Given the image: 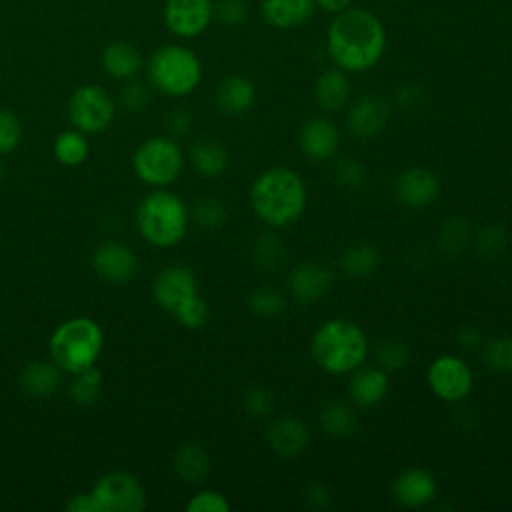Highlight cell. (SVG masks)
Wrapping results in <instances>:
<instances>
[{
	"label": "cell",
	"mask_w": 512,
	"mask_h": 512,
	"mask_svg": "<svg viewBox=\"0 0 512 512\" xmlns=\"http://www.w3.org/2000/svg\"><path fill=\"white\" fill-rule=\"evenodd\" d=\"M442 184L428 168H406L394 180V194L406 208H426L438 200Z\"/></svg>",
	"instance_id": "cell-13"
},
{
	"label": "cell",
	"mask_w": 512,
	"mask_h": 512,
	"mask_svg": "<svg viewBox=\"0 0 512 512\" xmlns=\"http://www.w3.org/2000/svg\"><path fill=\"white\" fill-rule=\"evenodd\" d=\"M266 442L274 454L294 458L306 450L310 432L306 424L294 416H276L266 426Z\"/></svg>",
	"instance_id": "cell-19"
},
{
	"label": "cell",
	"mask_w": 512,
	"mask_h": 512,
	"mask_svg": "<svg viewBox=\"0 0 512 512\" xmlns=\"http://www.w3.org/2000/svg\"><path fill=\"white\" fill-rule=\"evenodd\" d=\"M308 202L306 184L300 174L286 166L264 170L250 188V206L254 214L272 228H284L296 222Z\"/></svg>",
	"instance_id": "cell-2"
},
{
	"label": "cell",
	"mask_w": 512,
	"mask_h": 512,
	"mask_svg": "<svg viewBox=\"0 0 512 512\" xmlns=\"http://www.w3.org/2000/svg\"><path fill=\"white\" fill-rule=\"evenodd\" d=\"M482 362L498 374L512 372V336H496L490 338L484 346H480Z\"/></svg>",
	"instance_id": "cell-32"
},
{
	"label": "cell",
	"mask_w": 512,
	"mask_h": 512,
	"mask_svg": "<svg viewBox=\"0 0 512 512\" xmlns=\"http://www.w3.org/2000/svg\"><path fill=\"white\" fill-rule=\"evenodd\" d=\"M214 100L224 114L238 116L252 108L256 100V88L250 78L242 74H230L216 86Z\"/></svg>",
	"instance_id": "cell-22"
},
{
	"label": "cell",
	"mask_w": 512,
	"mask_h": 512,
	"mask_svg": "<svg viewBox=\"0 0 512 512\" xmlns=\"http://www.w3.org/2000/svg\"><path fill=\"white\" fill-rule=\"evenodd\" d=\"M390 120V104L376 94H366L358 98L346 116V124L352 136L356 138H374L378 136Z\"/></svg>",
	"instance_id": "cell-15"
},
{
	"label": "cell",
	"mask_w": 512,
	"mask_h": 512,
	"mask_svg": "<svg viewBox=\"0 0 512 512\" xmlns=\"http://www.w3.org/2000/svg\"><path fill=\"white\" fill-rule=\"evenodd\" d=\"M190 160H192L194 170L198 174H202L204 178L220 176L228 168V162H230L226 148L214 138L196 140L190 150Z\"/></svg>",
	"instance_id": "cell-26"
},
{
	"label": "cell",
	"mask_w": 512,
	"mask_h": 512,
	"mask_svg": "<svg viewBox=\"0 0 512 512\" xmlns=\"http://www.w3.org/2000/svg\"><path fill=\"white\" fill-rule=\"evenodd\" d=\"M340 270L350 278L370 276L380 264V252L376 246L358 242L348 246L340 256Z\"/></svg>",
	"instance_id": "cell-29"
},
{
	"label": "cell",
	"mask_w": 512,
	"mask_h": 512,
	"mask_svg": "<svg viewBox=\"0 0 512 512\" xmlns=\"http://www.w3.org/2000/svg\"><path fill=\"white\" fill-rule=\"evenodd\" d=\"M100 388H102V376L94 366H90V368L74 374V378L70 382V396L76 404L90 406L98 400Z\"/></svg>",
	"instance_id": "cell-34"
},
{
	"label": "cell",
	"mask_w": 512,
	"mask_h": 512,
	"mask_svg": "<svg viewBox=\"0 0 512 512\" xmlns=\"http://www.w3.org/2000/svg\"><path fill=\"white\" fill-rule=\"evenodd\" d=\"M230 508L232 506L222 492L208 488L196 492L186 504L188 512H230Z\"/></svg>",
	"instance_id": "cell-40"
},
{
	"label": "cell",
	"mask_w": 512,
	"mask_h": 512,
	"mask_svg": "<svg viewBox=\"0 0 512 512\" xmlns=\"http://www.w3.org/2000/svg\"><path fill=\"white\" fill-rule=\"evenodd\" d=\"M190 216L200 228H220L228 218V210L218 198H202L194 204Z\"/></svg>",
	"instance_id": "cell-36"
},
{
	"label": "cell",
	"mask_w": 512,
	"mask_h": 512,
	"mask_svg": "<svg viewBox=\"0 0 512 512\" xmlns=\"http://www.w3.org/2000/svg\"><path fill=\"white\" fill-rule=\"evenodd\" d=\"M334 284V274L330 268L318 262H302L288 272L286 286L294 302L308 306L320 300Z\"/></svg>",
	"instance_id": "cell-14"
},
{
	"label": "cell",
	"mask_w": 512,
	"mask_h": 512,
	"mask_svg": "<svg viewBox=\"0 0 512 512\" xmlns=\"http://www.w3.org/2000/svg\"><path fill=\"white\" fill-rule=\"evenodd\" d=\"M96 272L108 282H130L138 274L136 254L120 242H104L92 254Z\"/></svg>",
	"instance_id": "cell-18"
},
{
	"label": "cell",
	"mask_w": 512,
	"mask_h": 512,
	"mask_svg": "<svg viewBox=\"0 0 512 512\" xmlns=\"http://www.w3.org/2000/svg\"><path fill=\"white\" fill-rule=\"evenodd\" d=\"M242 406L252 418H268L274 412V396L262 386H252L244 392Z\"/></svg>",
	"instance_id": "cell-39"
},
{
	"label": "cell",
	"mask_w": 512,
	"mask_h": 512,
	"mask_svg": "<svg viewBox=\"0 0 512 512\" xmlns=\"http://www.w3.org/2000/svg\"><path fill=\"white\" fill-rule=\"evenodd\" d=\"M90 494L100 512H140L146 506V490L128 472H108L96 480Z\"/></svg>",
	"instance_id": "cell-9"
},
{
	"label": "cell",
	"mask_w": 512,
	"mask_h": 512,
	"mask_svg": "<svg viewBox=\"0 0 512 512\" xmlns=\"http://www.w3.org/2000/svg\"><path fill=\"white\" fill-rule=\"evenodd\" d=\"M456 340L464 350H476V348L482 346V334L472 326L460 328L458 334H456Z\"/></svg>",
	"instance_id": "cell-49"
},
{
	"label": "cell",
	"mask_w": 512,
	"mask_h": 512,
	"mask_svg": "<svg viewBox=\"0 0 512 512\" xmlns=\"http://www.w3.org/2000/svg\"><path fill=\"white\" fill-rule=\"evenodd\" d=\"M248 308L254 316L272 320L286 312V298L282 292H278L272 286H258L248 294Z\"/></svg>",
	"instance_id": "cell-31"
},
{
	"label": "cell",
	"mask_w": 512,
	"mask_h": 512,
	"mask_svg": "<svg viewBox=\"0 0 512 512\" xmlns=\"http://www.w3.org/2000/svg\"><path fill=\"white\" fill-rule=\"evenodd\" d=\"M318 424L330 438H348L358 430V416L350 404L328 400L318 412Z\"/></svg>",
	"instance_id": "cell-25"
},
{
	"label": "cell",
	"mask_w": 512,
	"mask_h": 512,
	"mask_svg": "<svg viewBox=\"0 0 512 512\" xmlns=\"http://www.w3.org/2000/svg\"><path fill=\"white\" fill-rule=\"evenodd\" d=\"M314 0H262L260 12L266 24L278 30L304 26L314 14Z\"/></svg>",
	"instance_id": "cell-21"
},
{
	"label": "cell",
	"mask_w": 512,
	"mask_h": 512,
	"mask_svg": "<svg viewBox=\"0 0 512 512\" xmlns=\"http://www.w3.org/2000/svg\"><path fill=\"white\" fill-rule=\"evenodd\" d=\"M214 18L212 0H166L164 22L180 38L202 34Z\"/></svg>",
	"instance_id": "cell-12"
},
{
	"label": "cell",
	"mask_w": 512,
	"mask_h": 512,
	"mask_svg": "<svg viewBox=\"0 0 512 512\" xmlns=\"http://www.w3.org/2000/svg\"><path fill=\"white\" fill-rule=\"evenodd\" d=\"M476 244H478V252L484 258L498 256L506 246V232L500 226H488L478 234Z\"/></svg>",
	"instance_id": "cell-44"
},
{
	"label": "cell",
	"mask_w": 512,
	"mask_h": 512,
	"mask_svg": "<svg viewBox=\"0 0 512 512\" xmlns=\"http://www.w3.org/2000/svg\"><path fill=\"white\" fill-rule=\"evenodd\" d=\"M68 512H100L94 496L90 492L86 494H76L70 498V502L66 504Z\"/></svg>",
	"instance_id": "cell-48"
},
{
	"label": "cell",
	"mask_w": 512,
	"mask_h": 512,
	"mask_svg": "<svg viewBox=\"0 0 512 512\" xmlns=\"http://www.w3.org/2000/svg\"><path fill=\"white\" fill-rule=\"evenodd\" d=\"M190 210L184 200L168 190L150 192L138 206L136 226L142 238L158 248L176 246L188 230Z\"/></svg>",
	"instance_id": "cell-4"
},
{
	"label": "cell",
	"mask_w": 512,
	"mask_h": 512,
	"mask_svg": "<svg viewBox=\"0 0 512 512\" xmlns=\"http://www.w3.org/2000/svg\"><path fill=\"white\" fill-rule=\"evenodd\" d=\"M90 146L80 130H64L54 140V156L64 166H80L88 158Z\"/></svg>",
	"instance_id": "cell-30"
},
{
	"label": "cell",
	"mask_w": 512,
	"mask_h": 512,
	"mask_svg": "<svg viewBox=\"0 0 512 512\" xmlns=\"http://www.w3.org/2000/svg\"><path fill=\"white\" fill-rule=\"evenodd\" d=\"M288 258V248L276 234H262L254 246V260L264 270H278Z\"/></svg>",
	"instance_id": "cell-33"
},
{
	"label": "cell",
	"mask_w": 512,
	"mask_h": 512,
	"mask_svg": "<svg viewBox=\"0 0 512 512\" xmlns=\"http://www.w3.org/2000/svg\"><path fill=\"white\" fill-rule=\"evenodd\" d=\"M368 350L366 332L356 322L344 318L326 320L310 338L312 360L332 376L354 372L366 362Z\"/></svg>",
	"instance_id": "cell-3"
},
{
	"label": "cell",
	"mask_w": 512,
	"mask_h": 512,
	"mask_svg": "<svg viewBox=\"0 0 512 512\" xmlns=\"http://www.w3.org/2000/svg\"><path fill=\"white\" fill-rule=\"evenodd\" d=\"M104 344L102 328L86 316H76L62 322L50 336L48 350L52 362L70 374L96 364Z\"/></svg>",
	"instance_id": "cell-5"
},
{
	"label": "cell",
	"mask_w": 512,
	"mask_h": 512,
	"mask_svg": "<svg viewBox=\"0 0 512 512\" xmlns=\"http://www.w3.org/2000/svg\"><path fill=\"white\" fill-rule=\"evenodd\" d=\"M174 316L182 326L196 330L208 322L210 308H208V302L200 294H194L174 312Z\"/></svg>",
	"instance_id": "cell-37"
},
{
	"label": "cell",
	"mask_w": 512,
	"mask_h": 512,
	"mask_svg": "<svg viewBox=\"0 0 512 512\" xmlns=\"http://www.w3.org/2000/svg\"><path fill=\"white\" fill-rule=\"evenodd\" d=\"M352 94V84L344 70L328 68L314 82V96L322 110L338 112L342 110Z\"/></svg>",
	"instance_id": "cell-23"
},
{
	"label": "cell",
	"mask_w": 512,
	"mask_h": 512,
	"mask_svg": "<svg viewBox=\"0 0 512 512\" xmlns=\"http://www.w3.org/2000/svg\"><path fill=\"white\" fill-rule=\"evenodd\" d=\"M132 166L142 182L162 188L180 176L184 168V154L176 140L152 136L136 148Z\"/></svg>",
	"instance_id": "cell-7"
},
{
	"label": "cell",
	"mask_w": 512,
	"mask_h": 512,
	"mask_svg": "<svg viewBox=\"0 0 512 512\" xmlns=\"http://www.w3.org/2000/svg\"><path fill=\"white\" fill-rule=\"evenodd\" d=\"M468 240H470V226L462 218L446 220L438 234V242L448 254L460 252L468 244Z\"/></svg>",
	"instance_id": "cell-38"
},
{
	"label": "cell",
	"mask_w": 512,
	"mask_h": 512,
	"mask_svg": "<svg viewBox=\"0 0 512 512\" xmlns=\"http://www.w3.org/2000/svg\"><path fill=\"white\" fill-rule=\"evenodd\" d=\"M334 178L342 188H360L366 182L364 166L354 158H342L334 166Z\"/></svg>",
	"instance_id": "cell-42"
},
{
	"label": "cell",
	"mask_w": 512,
	"mask_h": 512,
	"mask_svg": "<svg viewBox=\"0 0 512 512\" xmlns=\"http://www.w3.org/2000/svg\"><path fill=\"white\" fill-rule=\"evenodd\" d=\"M194 294H198V280L194 272L182 264L166 266L152 284L156 304L170 314H174Z\"/></svg>",
	"instance_id": "cell-11"
},
{
	"label": "cell",
	"mask_w": 512,
	"mask_h": 512,
	"mask_svg": "<svg viewBox=\"0 0 512 512\" xmlns=\"http://www.w3.org/2000/svg\"><path fill=\"white\" fill-rule=\"evenodd\" d=\"M348 394L360 408H372L380 404L390 390V372L380 366H358L350 372Z\"/></svg>",
	"instance_id": "cell-20"
},
{
	"label": "cell",
	"mask_w": 512,
	"mask_h": 512,
	"mask_svg": "<svg viewBox=\"0 0 512 512\" xmlns=\"http://www.w3.org/2000/svg\"><path fill=\"white\" fill-rule=\"evenodd\" d=\"M174 470L186 482H202L210 472V458L196 442H186L174 452Z\"/></svg>",
	"instance_id": "cell-27"
},
{
	"label": "cell",
	"mask_w": 512,
	"mask_h": 512,
	"mask_svg": "<svg viewBox=\"0 0 512 512\" xmlns=\"http://www.w3.org/2000/svg\"><path fill=\"white\" fill-rule=\"evenodd\" d=\"M148 78L166 96H186L200 84L202 64L190 48L166 44L150 56Z\"/></svg>",
	"instance_id": "cell-6"
},
{
	"label": "cell",
	"mask_w": 512,
	"mask_h": 512,
	"mask_svg": "<svg viewBox=\"0 0 512 512\" xmlns=\"http://www.w3.org/2000/svg\"><path fill=\"white\" fill-rule=\"evenodd\" d=\"M340 144V132L336 124L328 118L316 116L302 124L298 132V146L302 154L314 162H324L332 158Z\"/></svg>",
	"instance_id": "cell-17"
},
{
	"label": "cell",
	"mask_w": 512,
	"mask_h": 512,
	"mask_svg": "<svg viewBox=\"0 0 512 512\" xmlns=\"http://www.w3.org/2000/svg\"><path fill=\"white\" fill-rule=\"evenodd\" d=\"M112 96L96 84L76 88L68 100V118L72 126L84 134L104 132L114 120Z\"/></svg>",
	"instance_id": "cell-8"
},
{
	"label": "cell",
	"mask_w": 512,
	"mask_h": 512,
	"mask_svg": "<svg viewBox=\"0 0 512 512\" xmlns=\"http://www.w3.org/2000/svg\"><path fill=\"white\" fill-rule=\"evenodd\" d=\"M190 124H192V118H190L188 110H174L166 120V126L170 130V134H174V136L186 134L190 130Z\"/></svg>",
	"instance_id": "cell-47"
},
{
	"label": "cell",
	"mask_w": 512,
	"mask_h": 512,
	"mask_svg": "<svg viewBox=\"0 0 512 512\" xmlns=\"http://www.w3.org/2000/svg\"><path fill=\"white\" fill-rule=\"evenodd\" d=\"M120 98H122V104H124L128 110L138 112V110H142V108L148 104L150 94H148V90H146L144 84H140V82H128V84L122 88Z\"/></svg>",
	"instance_id": "cell-45"
},
{
	"label": "cell",
	"mask_w": 512,
	"mask_h": 512,
	"mask_svg": "<svg viewBox=\"0 0 512 512\" xmlns=\"http://www.w3.org/2000/svg\"><path fill=\"white\" fill-rule=\"evenodd\" d=\"M354 0H314V4L324 10V12H330V14H340L342 10L350 8Z\"/></svg>",
	"instance_id": "cell-51"
},
{
	"label": "cell",
	"mask_w": 512,
	"mask_h": 512,
	"mask_svg": "<svg viewBox=\"0 0 512 512\" xmlns=\"http://www.w3.org/2000/svg\"><path fill=\"white\" fill-rule=\"evenodd\" d=\"M302 498L306 502L308 508H314V510H322L330 504V490L320 484V482H310L304 492H302Z\"/></svg>",
	"instance_id": "cell-46"
},
{
	"label": "cell",
	"mask_w": 512,
	"mask_h": 512,
	"mask_svg": "<svg viewBox=\"0 0 512 512\" xmlns=\"http://www.w3.org/2000/svg\"><path fill=\"white\" fill-rule=\"evenodd\" d=\"M326 48L344 72H364L376 66L386 50L382 20L366 8H346L328 26Z\"/></svg>",
	"instance_id": "cell-1"
},
{
	"label": "cell",
	"mask_w": 512,
	"mask_h": 512,
	"mask_svg": "<svg viewBox=\"0 0 512 512\" xmlns=\"http://www.w3.org/2000/svg\"><path fill=\"white\" fill-rule=\"evenodd\" d=\"M22 388L28 394L46 396L52 394L60 384V368L50 360H36L24 366L20 374Z\"/></svg>",
	"instance_id": "cell-28"
},
{
	"label": "cell",
	"mask_w": 512,
	"mask_h": 512,
	"mask_svg": "<svg viewBox=\"0 0 512 512\" xmlns=\"http://www.w3.org/2000/svg\"><path fill=\"white\" fill-rule=\"evenodd\" d=\"M410 362V348L398 338H386L376 346V366L386 372H398Z\"/></svg>",
	"instance_id": "cell-35"
},
{
	"label": "cell",
	"mask_w": 512,
	"mask_h": 512,
	"mask_svg": "<svg viewBox=\"0 0 512 512\" xmlns=\"http://www.w3.org/2000/svg\"><path fill=\"white\" fill-rule=\"evenodd\" d=\"M22 138V126L14 112L0 108V156L18 148Z\"/></svg>",
	"instance_id": "cell-41"
},
{
	"label": "cell",
	"mask_w": 512,
	"mask_h": 512,
	"mask_svg": "<svg viewBox=\"0 0 512 512\" xmlns=\"http://www.w3.org/2000/svg\"><path fill=\"white\" fill-rule=\"evenodd\" d=\"M142 64L144 60L140 50L126 40H112L102 52V66L106 74L118 80L134 78L140 72Z\"/></svg>",
	"instance_id": "cell-24"
},
{
	"label": "cell",
	"mask_w": 512,
	"mask_h": 512,
	"mask_svg": "<svg viewBox=\"0 0 512 512\" xmlns=\"http://www.w3.org/2000/svg\"><path fill=\"white\" fill-rule=\"evenodd\" d=\"M396 102L404 110H412L422 102V92L416 86H402V90L396 96Z\"/></svg>",
	"instance_id": "cell-50"
},
{
	"label": "cell",
	"mask_w": 512,
	"mask_h": 512,
	"mask_svg": "<svg viewBox=\"0 0 512 512\" xmlns=\"http://www.w3.org/2000/svg\"><path fill=\"white\" fill-rule=\"evenodd\" d=\"M438 492L436 478L424 468H406L392 482V498L402 508H424Z\"/></svg>",
	"instance_id": "cell-16"
},
{
	"label": "cell",
	"mask_w": 512,
	"mask_h": 512,
	"mask_svg": "<svg viewBox=\"0 0 512 512\" xmlns=\"http://www.w3.org/2000/svg\"><path fill=\"white\" fill-rule=\"evenodd\" d=\"M432 394L444 402H460L474 388V374L470 366L454 354L434 358L426 372Z\"/></svg>",
	"instance_id": "cell-10"
},
{
	"label": "cell",
	"mask_w": 512,
	"mask_h": 512,
	"mask_svg": "<svg viewBox=\"0 0 512 512\" xmlns=\"http://www.w3.org/2000/svg\"><path fill=\"white\" fill-rule=\"evenodd\" d=\"M214 16L224 26H240L246 22L248 8L242 0H218L214 6Z\"/></svg>",
	"instance_id": "cell-43"
}]
</instances>
